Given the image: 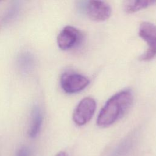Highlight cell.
<instances>
[{"mask_svg":"<svg viewBox=\"0 0 156 156\" xmlns=\"http://www.w3.org/2000/svg\"><path fill=\"white\" fill-rule=\"evenodd\" d=\"M133 99V94L130 90H122L113 95L100 111L97 118L98 125L104 127L113 124L128 110Z\"/></svg>","mask_w":156,"mask_h":156,"instance_id":"6da1fadb","label":"cell"},{"mask_svg":"<svg viewBox=\"0 0 156 156\" xmlns=\"http://www.w3.org/2000/svg\"><path fill=\"white\" fill-rule=\"evenodd\" d=\"M138 34L148 46L146 51L140 56V59L149 60L156 55V26L150 22H142L140 25Z\"/></svg>","mask_w":156,"mask_h":156,"instance_id":"7a4b0ae2","label":"cell"},{"mask_svg":"<svg viewBox=\"0 0 156 156\" xmlns=\"http://www.w3.org/2000/svg\"><path fill=\"white\" fill-rule=\"evenodd\" d=\"M89 79L76 73L66 72L60 77V86L66 93L73 94L78 93L85 89L89 84Z\"/></svg>","mask_w":156,"mask_h":156,"instance_id":"3957f363","label":"cell"},{"mask_svg":"<svg viewBox=\"0 0 156 156\" xmlns=\"http://www.w3.org/2000/svg\"><path fill=\"white\" fill-rule=\"evenodd\" d=\"M96 107L94 99L86 97L82 99L76 106L73 114V119L78 126L87 123L93 117Z\"/></svg>","mask_w":156,"mask_h":156,"instance_id":"277c9868","label":"cell"},{"mask_svg":"<svg viewBox=\"0 0 156 156\" xmlns=\"http://www.w3.org/2000/svg\"><path fill=\"white\" fill-rule=\"evenodd\" d=\"M82 38L83 35L79 29L71 26H66L58 34L57 43L60 49L68 50L79 44Z\"/></svg>","mask_w":156,"mask_h":156,"instance_id":"5b68a950","label":"cell"},{"mask_svg":"<svg viewBox=\"0 0 156 156\" xmlns=\"http://www.w3.org/2000/svg\"><path fill=\"white\" fill-rule=\"evenodd\" d=\"M110 5L103 1H89L85 5V13L88 18L96 21H104L110 16Z\"/></svg>","mask_w":156,"mask_h":156,"instance_id":"8992f818","label":"cell"},{"mask_svg":"<svg viewBox=\"0 0 156 156\" xmlns=\"http://www.w3.org/2000/svg\"><path fill=\"white\" fill-rule=\"evenodd\" d=\"M42 121L43 117L40 108L38 106L34 107L31 113V120L28 131V135L30 138H34L38 135L41 127Z\"/></svg>","mask_w":156,"mask_h":156,"instance_id":"52a82bcc","label":"cell"},{"mask_svg":"<svg viewBox=\"0 0 156 156\" xmlns=\"http://www.w3.org/2000/svg\"><path fill=\"white\" fill-rule=\"evenodd\" d=\"M156 3L154 0H132L124 2V9L127 13H135L141 9L148 7Z\"/></svg>","mask_w":156,"mask_h":156,"instance_id":"ba28073f","label":"cell"},{"mask_svg":"<svg viewBox=\"0 0 156 156\" xmlns=\"http://www.w3.org/2000/svg\"><path fill=\"white\" fill-rule=\"evenodd\" d=\"M132 146L131 140H126L121 143L113 151L112 156H125L129 152Z\"/></svg>","mask_w":156,"mask_h":156,"instance_id":"9c48e42d","label":"cell"},{"mask_svg":"<svg viewBox=\"0 0 156 156\" xmlns=\"http://www.w3.org/2000/svg\"><path fill=\"white\" fill-rule=\"evenodd\" d=\"M16 156H31V151L29 147L23 146L17 151Z\"/></svg>","mask_w":156,"mask_h":156,"instance_id":"30bf717a","label":"cell"},{"mask_svg":"<svg viewBox=\"0 0 156 156\" xmlns=\"http://www.w3.org/2000/svg\"><path fill=\"white\" fill-rule=\"evenodd\" d=\"M56 156H67L66 153L64 152H60L57 154Z\"/></svg>","mask_w":156,"mask_h":156,"instance_id":"8fae6325","label":"cell"}]
</instances>
